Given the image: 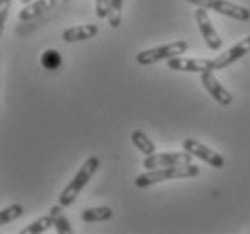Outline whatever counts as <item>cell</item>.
<instances>
[{
  "label": "cell",
  "instance_id": "8",
  "mask_svg": "<svg viewBox=\"0 0 250 234\" xmlns=\"http://www.w3.org/2000/svg\"><path fill=\"white\" fill-rule=\"evenodd\" d=\"M194 18H196V23H198V29L202 36H204L205 43L209 47L210 51H220L222 47V38L218 35V31L214 29L212 22H210L209 15L205 11V7H198L196 13H194Z\"/></svg>",
  "mask_w": 250,
  "mask_h": 234
},
{
  "label": "cell",
  "instance_id": "18",
  "mask_svg": "<svg viewBox=\"0 0 250 234\" xmlns=\"http://www.w3.org/2000/svg\"><path fill=\"white\" fill-rule=\"evenodd\" d=\"M22 214H23V207L20 206V204H13V206L2 209V211H0V227L15 222V220L20 218Z\"/></svg>",
  "mask_w": 250,
  "mask_h": 234
},
{
  "label": "cell",
  "instance_id": "14",
  "mask_svg": "<svg viewBox=\"0 0 250 234\" xmlns=\"http://www.w3.org/2000/svg\"><path fill=\"white\" fill-rule=\"evenodd\" d=\"M114 216V209L112 207H90V209H85V211L81 213V218H83V222H88V223H94V222H106L110 218Z\"/></svg>",
  "mask_w": 250,
  "mask_h": 234
},
{
  "label": "cell",
  "instance_id": "21",
  "mask_svg": "<svg viewBox=\"0 0 250 234\" xmlns=\"http://www.w3.org/2000/svg\"><path fill=\"white\" fill-rule=\"evenodd\" d=\"M96 15L97 18H108L110 0H96Z\"/></svg>",
  "mask_w": 250,
  "mask_h": 234
},
{
  "label": "cell",
  "instance_id": "15",
  "mask_svg": "<svg viewBox=\"0 0 250 234\" xmlns=\"http://www.w3.org/2000/svg\"><path fill=\"white\" fill-rule=\"evenodd\" d=\"M131 143H133V146H135L141 153H144V155L155 153V144L149 141V137L144 131H141V130L133 131V133H131Z\"/></svg>",
  "mask_w": 250,
  "mask_h": 234
},
{
  "label": "cell",
  "instance_id": "16",
  "mask_svg": "<svg viewBox=\"0 0 250 234\" xmlns=\"http://www.w3.org/2000/svg\"><path fill=\"white\" fill-rule=\"evenodd\" d=\"M40 63H42V67L47 70H58L63 63L62 54H60V51H56V49H47V51L42 52Z\"/></svg>",
  "mask_w": 250,
  "mask_h": 234
},
{
  "label": "cell",
  "instance_id": "13",
  "mask_svg": "<svg viewBox=\"0 0 250 234\" xmlns=\"http://www.w3.org/2000/svg\"><path fill=\"white\" fill-rule=\"evenodd\" d=\"M54 4H56V0H34L31 4H25V7L20 11V20L29 22L33 18L40 17L42 13H45L47 9H51Z\"/></svg>",
  "mask_w": 250,
  "mask_h": 234
},
{
  "label": "cell",
  "instance_id": "17",
  "mask_svg": "<svg viewBox=\"0 0 250 234\" xmlns=\"http://www.w3.org/2000/svg\"><path fill=\"white\" fill-rule=\"evenodd\" d=\"M123 4H125V0H110L108 22L112 29H117L123 22Z\"/></svg>",
  "mask_w": 250,
  "mask_h": 234
},
{
  "label": "cell",
  "instance_id": "4",
  "mask_svg": "<svg viewBox=\"0 0 250 234\" xmlns=\"http://www.w3.org/2000/svg\"><path fill=\"white\" fill-rule=\"evenodd\" d=\"M186 2H191L194 6L205 7V9H210V11H216L220 15H225L229 18H234L238 22H249L250 20V9L245 6H238L234 2H229V0H186Z\"/></svg>",
  "mask_w": 250,
  "mask_h": 234
},
{
  "label": "cell",
  "instance_id": "3",
  "mask_svg": "<svg viewBox=\"0 0 250 234\" xmlns=\"http://www.w3.org/2000/svg\"><path fill=\"white\" fill-rule=\"evenodd\" d=\"M189 49V43L184 40H176L173 43H166V45L153 47V49H148V51H141L135 56L137 63L139 65H153V63L159 62H167L169 58L180 56Z\"/></svg>",
  "mask_w": 250,
  "mask_h": 234
},
{
  "label": "cell",
  "instance_id": "9",
  "mask_svg": "<svg viewBox=\"0 0 250 234\" xmlns=\"http://www.w3.org/2000/svg\"><path fill=\"white\" fill-rule=\"evenodd\" d=\"M250 52V36L243 38L241 42H238L234 47H230L229 51L222 52V54H218L212 63H214V70H222V69H227L229 65H232L234 62H238L245 54H249Z\"/></svg>",
  "mask_w": 250,
  "mask_h": 234
},
{
  "label": "cell",
  "instance_id": "11",
  "mask_svg": "<svg viewBox=\"0 0 250 234\" xmlns=\"http://www.w3.org/2000/svg\"><path fill=\"white\" fill-rule=\"evenodd\" d=\"M99 33V27L96 23H85V25H76V27H68L63 31L62 38L67 43H72V42H85L90 40Z\"/></svg>",
  "mask_w": 250,
  "mask_h": 234
},
{
  "label": "cell",
  "instance_id": "20",
  "mask_svg": "<svg viewBox=\"0 0 250 234\" xmlns=\"http://www.w3.org/2000/svg\"><path fill=\"white\" fill-rule=\"evenodd\" d=\"M9 9H11V0H0V38L4 35V27H6Z\"/></svg>",
  "mask_w": 250,
  "mask_h": 234
},
{
  "label": "cell",
  "instance_id": "2",
  "mask_svg": "<svg viewBox=\"0 0 250 234\" xmlns=\"http://www.w3.org/2000/svg\"><path fill=\"white\" fill-rule=\"evenodd\" d=\"M99 157H88V159L83 162V166L80 168V171L76 173L74 178L70 180V182L63 188V191L60 193V196H58V204H62L63 207H68L72 206L76 202V198H78V194L83 191V188H85L86 184L90 182V178L94 177V173L97 171V168H99Z\"/></svg>",
  "mask_w": 250,
  "mask_h": 234
},
{
  "label": "cell",
  "instance_id": "1",
  "mask_svg": "<svg viewBox=\"0 0 250 234\" xmlns=\"http://www.w3.org/2000/svg\"><path fill=\"white\" fill-rule=\"evenodd\" d=\"M200 173V168L196 164H180V166H167V168H157L142 173L135 178V186L139 189L149 188L153 184L164 182V180H176V178H193Z\"/></svg>",
  "mask_w": 250,
  "mask_h": 234
},
{
  "label": "cell",
  "instance_id": "6",
  "mask_svg": "<svg viewBox=\"0 0 250 234\" xmlns=\"http://www.w3.org/2000/svg\"><path fill=\"white\" fill-rule=\"evenodd\" d=\"M182 146H184V149L189 151L193 157H198L200 160H204V162H207V164L212 166V168H216V170H222L223 166H225V159H223L222 155L216 153L214 149L207 148L205 144L194 141V139L188 137L182 143Z\"/></svg>",
  "mask_w": 250,
  "mask_h": 234
},
{
  "label": "cell",
  "instance_id": "22",
  "mask_svg": "<svg viewBox=\"0 0 250 234\" xmlns=\"http://www.w3.org/2000/svg\"><path fill=\"white\" fill-rule=\"evenodd\" d=\"M20 2H22V4H31L33 0H20Z\"/></svg>",
  "mask_w": 250,
  "mask_h": 234
},
{
  "label": "cell",
  "instance_id": "12",
  "mask_svg": "<svg viewBox=\"0 0 250 234\" xmlns=\"http://www.w3.org/2000/svg\"><path fill=\"white\" fill-rule=\"evenodd\" d=\"M60 209H63L62 204L51 207V211L47 213L45 216L38 218L36 222H33L25 229H22V234H42V233H45V231H49L51 227H54V220H56V214Z\"/></svg>",
  "mask_w": 250,
  "mask_h": 234
},
{
  "label": "cell",
  "instance_id": "7",
  "mask_svg": "<svg viewBox=\"0 0 250 234\" xmlns=\"http://www.w3.org/2000/svg\"><path fill=\"white\" fill-rule=\"evenodd\" d=\"M167 67L171 70H178V72H209L214 70V63L212 60H200V58H169L167 60Z\"/></svg>",
  "mask_w": 250,
  "mask_h": 234
},
{
  "label": "cell",
  "instance_id": "5",
  "mask_svg": "<svg viewBox=\"0 0 250 234\" xmlns=\"http://www.w3.org/2000/svg\"><path fill=\"white\" fill-rule=\"evenodd\" d=\"M193 155L184 149L182 153L178 151H167V153H153L148 155L142 166L144 170H157V168H167V166H180V164H191Z\"/></svg>",
  "mask_w": 250,
  "mask_h": 234
},
{
  "label": "cell",
  "instance_id": "10",
  "mask_svg": "<svg viewBox=\"0 0 250 234\" xmlns=\"http://www.w3.org/2000/svg\"><path fill=\"white\" fill-rule=\"evenodd\" d=\"M202 85L210 96L214 97V101L220 105H230L232 103V94L225 88V86L216 80L214 76V70H209V72H202Z\"/></svg>",
  "mask_w": 250,
  "mask_h": 234
},
{
  "label": "cell",
  "instance_id": "19",
  "mask_svg": "<svg viewBox=\"0 0 250 234\" xmlns=\"http://www.w3.org/2000/svg\"><path fill=\"white\" fill-rule=\"evenodd\" d=\"M54 229H56L58 234H72V225L67 220V216L63 214V209L58 211L56 220H54Z\"/></svg>",
  "mask_w": 250,
  "mask_h": 234
}]
</instances>
